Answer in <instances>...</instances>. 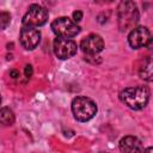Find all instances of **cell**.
Listing matches in <instances>:
<instances>
[{
	"mask_svg": "<svg viewBox=\"0 0 153 153\" xmlns=\"http://www.w3.org/2000/svg\"><path fill=\"white\" fill-rule=\"evenodd\" d=\"M149 90L147 86L139 85L133 87H127L120 93V98L124 105L133 110L143 109L149 100Z\"/></svg>",
	"mask_w": 153,
	"mask_h": 153,
	"instance_id": "1",
	"label": "cell"
},
{
	"mask_svg": "<svg viewBox=\"0 0 153 153\" xmlns=\"http://www.w3.org/2000/svg\"><path fill=\"white\" fill-rule=\"evenodd\" d=\"M80 49L86 55H97L104 49V41L97 33H91L82 38L80 42Z\"/></svg>",
	"mask_w": 153,
	"mask_h": 153,
	"instance_id": "9",
	"label": "cell"
},
{
	"mask_svg": "<svg viewBox=\"0 0 153 153\" xmlns=\"http://www.w3.org/2000/svg\"><path fill=\"white\" fill-rule=\"evenodd\" d=\"M14 120H16L14 114L10 108H6V106L1 108V110H0V121L4 126H12L14 123Z\"/></svg>",
	"mask_w": 153,
	"mask_h": 153,
	"instance_id": "12",
	"label": "cell"
},
{
	"mask_svg": "<svg viewBox=\"0 0 153 153\" xmlns=\"http://www.w3.org/2000/svg\"><path fill=\"white\" fill-rule=\"evenodd\" d=\"M32 73H33L32 66H31V65H26V66H25V69H24L25 76H26V78H30V76H32Z\"/></svg>",
	"mask_w": 153,
	"mask_h": 153,
	"instance_id": "15",
	"label": "cell"
},
{
	"mask_svg": "<svg viewBox=\"0 0 153 153\" xmlns=\"http://www.w3.org/2000/svg\"><path fill=\"white\" fill-rule=\"evenodd\" d=\"M48 10L38 4H32L27 8L26 13L23 17V26H30V27H38L44 25L48 22Z\"/></svg>",
	"mask_w": 153,
	"mask_h": 153,
	"instance_id": "5",
	"label": "cell"
},
{
	"mask_svg": "<svg viewBox=\"0 0 153 153\" xmlns=\"http://www.w3.org/2000/svg\"><path fill=\"white\" fill-rule=\"evenodd\" d=\"M56 37L72 38L80 32V26L68 17H59L50 25Z\"/></svg>",
	"mask_w": 153,
	"mask_h": 153,
	"instance_id": "4",
	"label": "cell"
},
{
	"mask_svg": "<svg viewBox=\"0 0 153 153\" xmlns=\"http://www.w3.org/2000/svg\"><path fill=\"white\" fill-rule=\"evenodd\" d=\"M141 153H153V146H152V147H147V148L142 149V152H141Z\"/></svg>",
	"mask_w": 153,
	"mask_h": 153,
	"instance_id": "17",
	"label": "cell"
},
{
	"mask_svg": "<svg viewBox=\"0 0 153 153\" xmlns=\"http://www.w3.org/2000/svg\"><path fill=\"white\" fill-rule=\"evenodd\" d=\"M20 44L26 50H33L41 42V32L36 27L23 26L19 35Z\"/></svg>",
	"mask_w": 153,
	"mask_h": 153,
	"instance_id": "8",
	"label": "cell"
},
{
	"mask_svg": "<svg viewBox=\"0 0 153 153\" xmlns=\"http://www.w3.org/2000/svg\"><path fill=\"white\" fill-rule=\"evenodd\" d=\"M10 23H11V14L8 12H1L0 13V26H1V29L5 30Z\"/></svg>",
	"mask_w": 153,
	"mask_h": 153,
	"instance_id": "13",
	"label": "cell"
},
{
	"mask_svg": "<svg viewBox=\"0 0 153 153\" xmlns=\"http://www.w3.org/2000/svg\"><path fill=\"white\" fill-rule=\"evenodd\" d=\"M78 45L72 38L56 37L54 39V54L60 60L71 59L76 54Z\"/></svg>",
	"mask_w": 153,
	"mask_h": 153,
	"instance_id": "7",
	"label": "cell"
},
{
	"mask_svg": "<svg viewBox=\"0 0 153 153\" xmlns=\"http://www.w3.org/2000/svg\"><path fill=\"white\" fill-rule=\"evenodd\" d=\"M10 76H12L13 79H17V78H19V72L16 71V69H11L10 71Z\"/></svg>",
	"mask_w": 153,
	"mask_h": 153,
	"instance_id": "16",
	"label": "cell"
},
{
	"mask_svg": "<svg viewBox=\"0 0 153 153\" xmlns=\"http://www.w3.org/2000/svg\"><path fill=\"white\" fill-rule=\"evenodd\" d=\"M103 153H108V152H103Z\"/></svg>",
	"mask_w": 153,
	"mask_h": 153,
	"instance_id": "18",
	"label": "cell"
},
{
	"mask_svg": "<svg viewBox=\"0 0 153 153\" xmlns=\"http://www.w3.org/2000/svg\"><path fill=\"white\" fill-rule=\"evenodd\" d=\"M140 14L137 6L134 1H121L117 7V22L121 31L134 29L135 24L139 22Z\"/></svg>",
	"mask_w": 153,
	"mask_h": 153,
	"instance_id": "2",
	"label": "cell"
},
{
	"mask_svg": "<svg viewBox=\"0 0 153 153\" xmlns=\"http://www.w3.org/2000/svg\"><path fill=\"white\" fill-rule=\"evenodd\" d=\"M153 42V36L146 26H135L128 35V43L134 49L146 48Z\"/></svg>",
	"mask_w": 153,
	"mask_h": 153,
	"instance_id": "6",
	"label": "cell"
},
{
	"mask_svg": "<svg viewBox=\"0 0 153 153\" xmlns=\"http://www.w3.org/2000/svg\"><path fill=\"white\" fill-rule=\"evenodd\" d=\"M118 148L122 153H141L142 152V142L136 136L127 135L120 140Z\"/></svg>",
	"mask_w": 153,
	"mask_h": 153,
	"instance_id": "10",
	"label": "cell"
},
{
	"mask_svg": "<svg viewBox=\"0 0 153 153\" xmlns=\"http://www.w3.org/2000/svg\"><path fill=\"white\" fill-rule=\"evenodd\" d=\"M139 75L145 81H153V48L149 49L147 57L145 59L143 63L139 69Z\"/></svg>",
	"mask_w": 153,
	"mask_h": 153,
	"instance_id": "11",
	"label": "cell"
},
{
	"mask_svg": "<svg viewBox=\"0 0 153 153\" xmlns=\"http://www.w3.org/2000/svg\"><path fill=\"white\" fill-rule=\"evenodd\" d=\"M72 112L76 121L87 122L96 116L97 105L91 98L78 96L72 100Z\"/></svg>",
	"mask_w": 153,
	"mask_h": 153,
	"instance_id": "3",
	"label": "cell"
},
{
	"mask_svg": "<svg viewBox=\"0 0 153 153\" xmlns=\"http://www.w3.org/2000/svg\"><path fill=\"white\" fill-rule=\"evenodd\" d=\"M72 17H73V20H74L75 23H78V22H80V20L82 19V12L79 11V10H76V11L73 12Z\"/></svg>",
	"mask_w": 153,
	"mask_h": 153,
	"instance_id": "14",
	"label": "cell"
}]
</instances>
